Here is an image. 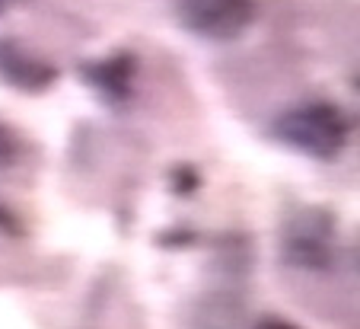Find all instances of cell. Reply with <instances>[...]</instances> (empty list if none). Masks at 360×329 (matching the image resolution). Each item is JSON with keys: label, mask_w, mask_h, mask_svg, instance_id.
<instances>
[{"label": "cell", "mask_w": 360, "mask_h": 329, "mask_svg": "<svg viewBox=\"0 0 360 329\" xmlns=\"http://www.w3.org/2000/svg\"><path fill=\"white\" fill-rule=\"evenodd\" d=\"M287 144L300 147V151L313 154V157H332L347 137V125L328 106H309V109H297L284 116L274 125Z\"/></svg>", "instance_id": "6da1fadb"}, {"label": "cell", "mask_w": 360, "mask_h": 329, "mask_svg": "<svg viewBox=\"0 0 360 329\" xmlns=\"http://www.w3.org/2000/svg\"><path fill=\"white\" fill-rule=\"evenodd\" d=\"M179 23L188 32L214 42H230L249 29L255 7L252 0H179Z\"/></svg>", "instance_id": "7a4b0ae2"}, {"label": "cell", "mask_w": 360, "mask_h": 329, "mask_svg": "<svg viewBox=\"0 0 360 329\" xmlns=\"http://www.w3.org/2000/svg\"><path fill=\"white\" fill-rule=\"evenodd\" d=\"M0 70H4L10 80L26 83V87L51 80V70L41 68V61H29V58L22 55L16 45H10V42H0Z\"/></svg>", "instance_id": "3957f363"}, {"label": "cell", "mask_w": 360, "mask_h": 329, "mask_svg": "<svg viewBox=\"0 0 360 329\" xmlns=\"http://www.w3.org/2000/svg\"><path fill=\"white\" fill-rule=\"evenodd\" d=\"M10 4H20V0H0V13H4V10H7Z\"/></svg>", "instance_id": "277c9868"}]
</instances>
